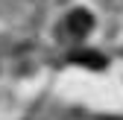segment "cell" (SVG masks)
I'll list each match as a JSON object with an SVG mask.
<instances>
[{
    "label": "cell",
    "mask_w": 123,
    "mask_h": 120,
    "mask_svg": "<svg viewBox=\"0 0 123 120\" xmlns=\"http://www.w3.org/2000/svg\"><path fill=\"white\" fill-rule=\"evenodd\" d=\"M91 26H94V18H91V12H85V9H73L65 18V29H68V35H73V38L88 35Z\"/></svg>",
    "instance_id": "obj_1"
},
{
    "label": "cell",
    "mask_w": 123,
    "mask_h": 120,
    "mask_svg": "<svg viewBox=\"0 0 123 120\" xmlns=\"http://www.w3.org/2000/svg\"><path fill=\"white\" fill-rule=\"evenodd\" d=\"M73 62L88 65V67H103V65H105V59L97 56V53H76V56H73Z\"/></svg>",
    "instance_id": "obj_2"
}]
</instances>
